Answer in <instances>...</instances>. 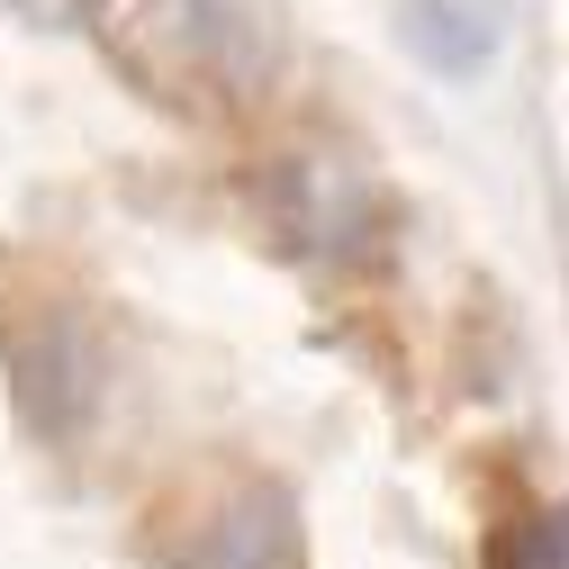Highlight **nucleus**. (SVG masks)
<instances>
[{
    "label": "nucleus",
    "instance_id": "4",
    "mask_svg": "<svg viewBox=\"0 0 569 569\" xmlns=\"http://www.w3.org/2000/svg\"><path fill=\"white\" fill-rule=\"evenodd\" d=\"M398 37L435 73H479L497 37H507V10L497 0H398Z\"/></svg>",
    "mask_w": 569,
    "mask_h": 569
},
{
    "label": "nucleus",
    "instance_id": "2",
    "mask_svg": "<svg viewBox=\"0 0 569 569\" xmlns=\"http://www.w3.org/2000/svg\"><path fill=\"white\" fill-rule=\"evenodd\" d=\"M280 227L308 262H362L380 244V199L335 163H290L280 172Z\"/></svg>",
    "mask_w": 569,
    "mask_h": 569
},
{
    "label": "nucleus",
    "instance_id": "3",
    "mask_svg": "<svg viewBox=\"0 0 569 569\" xmlns=\"http://www.w3.org/2000/svg\"><path fill=\"white\" fill-rule=\"evenodd\" d=\"M299 560V516L280 488H244L208 516L181 551V569H290Z\"/></svg>",
    "mask_w": 569,
    "mask_h": 569
},
{
    "label": "nucleus",
    "instance_id": "1",
    "mask_svg": "<svg viewBox=\"0 0 569 569\" xmlns=\"http://www.w3.org/2000/svg\"><path fill=\"white\" fill-rule=\"evenodd\" d=\"M82 19L136 82L190 109H253L280 82V46L244 0H82Z\"/></svg>",
    "mask_w": 569,
    "mask_h": 569
}]
</instances>
